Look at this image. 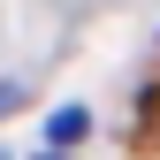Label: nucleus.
Here are the masks:
<instances>
[{
  "mask_svg": "<svg viewBox=\"0 0 160 160\" xmlns=\"http://www.w3.org/2000/svg\"><path fill=\"white\" fill-rule=\"evenodd\" d=\"M46 137H53V145H69V137H84V107H61V114L46 122Z\"/></svg>",
  "mask_w": 160,
  "mask_h": 160,
  "instance_id": "1",
  "label": "nucleus"
}]
</instances>
